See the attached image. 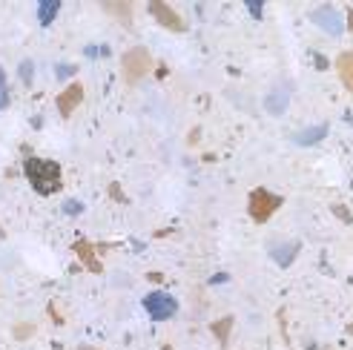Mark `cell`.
<instances>
[{
    "mask_svg": "<svg viewBox=\"0 0 353 350\" xmlns=\"http://www.w3.org/2000/svg\"><path fill=\"white\" fill-rule=\"evenodd\" d=\"M81 101H83V86L81 83H69L66 90L58 95V112L63 118H69L78 107H81Z\"/></svg>",
    "mask_w": 353,
    "mask_h": 350,
    "instance_id": "7",
    "label": "cell"
},
{
    "mask_svg": "<svg viewBox=\"0 0 353 350\" xmlns=\"http://www.w3.org/2000/svg\"><path fill=\"white\" fill-rule=\"evenodd\" d=\"M310 21L319 26V29H325L327 34H339L342 32V21H339V12L333 9V6H319L313 14H310Z\"/></svg>",
    "mask_w": 353,
    "mask_h": 350,
    "instance_id": "6",
    "label": "cell"
},
{
    "mask_svg": "<svg viewBox=\"0 0 353 350\" xmlns=\"http://www.w3.org/2000/svg\"><path fill=\"white\" fill-rule=\"evenodd\" d=\"M333 213H336V216H342V218H345V221H353V216H350V213H347V209H345V207H342V204H333Z\"/></svg>",
    "mask_w": 353,
    "mask_h": 350,
    "instance_id": "16",
    "label": "cell"
},
{
    "mask_svg": "<svg viewBox=\"0 0 353 350\" xmlns=\"http://www.w3.org/2000/svg\"><path fill=\"white\" fill-rule=\"evenodd\" d=\"M101 9L121 17V23H127V26L132 21V3H112V0H107V3H101Z\"/></svg>",
    "mask_w": 353,
    "mask_h": 350,
    "instance_id": "10",
    "label": "cell"
},
{
    "mask_svg": "<svg viewBox=\"0 0 353 350\" xmlns=\"http://www.w3.org/2000/svg\"><path fill=\"white\" fill-rule=\"evenodd\" d=\"M81 350H95V347H86V344H83V347H81Z\"/></svg>",
    "mask_w": 353,
    "mask_h": 350,
    "instance_id": "19",
    "label": "cell"
},
{
    "mask_svg": "<svg viewBox=\"0 0 353 350\" xmlns=\"http://www.w3.org/2000/svg\"><path fill=\"white\" fill-rule=\"evenodd\" d=\"M150 14L155 17V23H161L170 32H187V23L181 21V14L175 12L172 6H167L164 0H152V3H150Z\"/></svg>",
    "mask_w": 353,
    "mask_h": 350,
    "instance_id": "5",
    "label": "cell"
},
{
    "mask_svg": "<svg viewBox=\"0 0 353 350\" xmlns=\"http://www.w3.org/2000/svg\"><path fill=\"white\" fill-rule=\"evenodd\" d=\"M233 322H236L233 316H224V319L210 325V330H213V336L219 339V344H227V339H230V330H233Z\"/></svg>",
    "mask_w": 353,
    "mask_h": 350,
    "instance_id": "11",
    "label": "cell"
},
{
    "mask_svg": "<svg viewBox=\"0 0 353 350\" xmlns=\"http://www.w3.org/2000/svg\"><path fill=\"white\" fill-rule=\"evenodd\" d=\"M66 213H81V204H75V201H69V204H66Z\"/></svg>",
    "mask_w": 353,
    "mask_h": 350,
    "instance_id": "17",
    "label": "cell"
},
{
    "mask_svg": "<svg viewBox=\"0 0 353 350\" xmlns=\"http://www.w3.org/2000/svg\"><path fill=\"white\" fill-rule=\"evenodd\" d=\"M61 12V3L58 0H43V3L38 6V21L43 23V26H49L52 21H55V14Z\"/></svg>",
    "mask_w": 353,
    "mask_h": 350,
    "instance_id": "12",
    "label": "cell"
},
{
    "mask_svg": "<svg viewBox=\"0 0 353 350\" xmlns=\"http://www.w3.org/2000/svg\"><path fill=\"white\" fill-rule=\"evenodd\" d=\"M6 107H9V86H6L3 72H0V112H3Z\"/></svg>",
    "mask_w": 353,
    "mask_h": 350,
    "instance_id": "13",
    "label": "cell"
},
{
    "mask_svg": "<svg viewBox=\"0 0 353 350\" xmlns=\"http://www.w3.org/2000/svg\"><path fill=\"white\" fill-rule=\"evenodd\" d=\"M336 72H339V81L345 83V90L353 92V49L342 52V55L336 58Z\"/></svg>",
    "mask_w": 353,
    "mask_h": 350,
    "instance_id": "9",
    "label": "cell"
},
{
    "mask_svg": "<svg viewBox=\"0 0 353 350\" xmlns=\"http://www.w3.org/2000/svg\"><path fill=\"white\" fill-rule=\"evenodd\" d=\"M34 333V327L32 325H21V327H14V336L17 339H26V336H32Z\"/></svg>",
    "mask_w": 353,
    "mask_h": 350,
    "instance_id": "14",
    "label": "cell"
},
{
    "mask_svg": "<svg viewBox=\"0 0 353 350\" xmlns=\"http://www.w3.org/2000/svg\"><path fill=\"white\" fill-rule=\"evenodd\" d=\"M144 307H147V313L155 319V322H164V319H170V316H175L179 313V302L172 299L170 293H150L147 299H144Z\"/></svg>",
    "mask_w": 353,
    "mask_h": 350,
    "instance_id": "4",
    "label": "cell"
},
{
    "mask_svg": "<svg viewBox=\"0 0 353 350\" xmlns=\"http://www.w3.org/2000/svg\"><path fill=\"white\" fill-rule=\"evenodd\" d=\"M347 29L353 32V9H347Z\"/></svg>",
    "mask_w": 353,
    "mask_h": 350,
    "instance_id": "18",
    "label": "cell"
},
{
    "mask_svg": "<svg viewBox=\"0 0 353 350\" xmlns=\"http://www.w3.org/2000/svg\"><path fill=\"white\" fill-rule=\"evenodd\" d=\"M350 333H353V327H350Z\"/></svg>",
    "mask_w": 353,
    "mask_h": 350,
    "instance_id": "21",
    "label": "cell"
},
{
    "mask_svg": "<svg viewBox=\"0 0 353 350\" xmlns=\"http://www.w3.org/2000/svg\"><path fill=\"white\" fill-rule=\"evenodd\" d=\"M164 350H172V347H164Z\"/></svg>",
    "mask_w": 353,
    "mask_h": 350,
    "instance_id": "20",
    "label": "cell"
},
{
    "mask_svg": "<svg viewBox=\"0 0 353 350\" xmlns=\"http://www.w3.org/2000/svg\"><path fill=\"white\" fill-rule=\"evenodd\" d=\"M152 55L144 49V46H132L123 52V58H121V75H123V83H130L135 86L138 81H144L150 72H152Z\"/></svg>",
    "mask_w": 353,
    "mask_h": 350,
    "instance_id": "2",
    "label": "cell"
},
{
    "mask_svg": "<svg viewBox=\"0 0 353 350\" xmlns=\"http://www.w3.org/2000/svg\"><path fill=\"white\" fill-rule=\"evenodd\" d=\"M21 75H23V83L32 81V61H23V63H21Z\"/></svg>",
    "mask_w": 353,
    "mask_h": 350,
    "instance_id": "15",
    "label": "cell"
},
{
    "mask_svg": "<svg viewBox=\"0 0 353 350\" xmlns=\"http://www.w3.org/2000/svg\"><path fill=\"white\" fill-rule=\"evenodd\" d=\"M75 253H78V258L83 261V267L90 270V273H101L103 267H101V261L95 258V247L90 241H75Z\"/></svg>",
    "mask_w": 353,
    "mask_h": 350,
    "instance_id": "8",
    "label": "cell"
},
{
    "mask_svg": "<svg viewBox=\"0 0 353 350\" xmlns=\"http://www.w3.org/2000/svg\"><path fill=\"white\" fill-rule=\"evenodd\" d=\"M279 207H281V196H276V192L264 189V187H256L250 192V198H247V213H250V218L256 224L270 221V216H276Z\"/></svg>",
    "mask_w": 353,
    "mask_h": 350,
    "instance_id": "3",
    "label": "cell"
},
{
    "mask_svg": "<svg viewBox=\"0 0 353 350\" xmlns=\"http://www.w3.org/2000/svg\"><path fill=\"white\" fill-rule=\"evenodd\" d=\"M23 172H26V178L38 196H52V192H58L63 184L61 164L49 161V158H34L32 155V158H26V164H23Z\"/></svg>",
    "mask_w": 353,
    "mask_h": 350,
    "instance_id": "1",
    "label": "cell"
}]
</instances>
